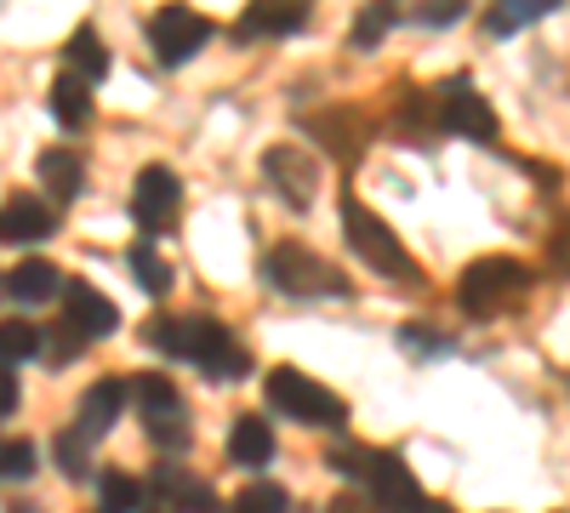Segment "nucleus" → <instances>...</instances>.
Masks as SVG:
<instances>
[{"label":"nucleus","mask_w":570,"mask_h":513,"mask_svg":"<svg viewBox=\"0 0 570 513\" xmlns=\"http://www.w3.org/2000/svg\"><path fill=\"white\" fill-rule=\"evenodd\" d=\"M155 348H166V354H177V359H195L206 377H228V383H240L246 371H252V359H246V348L228 337V325H217V319H206V314H183V319H155Z\"/></svg>","instance_id":"f257e3e1"},{"label":"nucleus","mask_w":570,"mask_h":513,"mask_svg":"<svg viewBox=\"0 0 570 513\" xmlns=\"http://www.w3.org/2000/svg\"><path fill=\"white\" fill-rule=\"evenodd\" d=\"M525 292H531V268L519 257H480V263H468L462 279H456V303L473 319H491V314L513 308Z\"/></svg>","instance_id":"f03ea898"},{"label":"nucleus","mask_w":570,"mask_h":513,"mask_svg":"<svg viewBox=\"0 0 570 513\" xmlns=\"http://www.w3.org/2000/svg\"><path fill=\"white\" fill-rule=\"evenodd\" d=\"M343 235H348L354 257H365V268L400 279V286H416V279H422V268L411 263V251L400 246V235H394V228H389L383 217H376L371 206H360L354 195L343 200Z\"/></svg>","instance_id":"7ed1b4c3"},{"label":"nucleus","mask_w":570,"mask_h":513,"mask_svg":"<svg viewBox=\"0 0 570 513\" xmlns=\"http://www.w3.org/2000/svg\"><path fill=\"white\" fill-rule=\"evenodd\" d=\"M263 394L279 416H292V423H303V428H343L348 423V405L331 388H320L314 377H303L297 365H274Z\"/></svg>","instance_id":"20e7f679"},{"label":"nucleus","mask_w":570,"mask_h":513,"mask_svg":"<svg viewBox=\"0 0 570 513\" xmlns=\"http://www.w3.org/2000/svg\"><path fill=\"white\" fill-rule=\"evenodd\" d=\"M263 279L285 297H348L354 292L343 268H331L320 251H303V246H274L263 257Z\"/></svg>","instance_id":"39448f33"},{"label":"nucleus","mask_w":570,"mask_h":513,"mask_svg":"<svg viewBox=\"0 0 570 513\" xmlns=\"http://www.w3.org/2000/svg\"><path fill=\"white\" fill-rule=\"evenodd\" d=\"M331 462H337V474L365 480L371 496L383 502V507H411V502H422V485L411 480V468H400V462L383 456V451H337Z\"/></svg>","instance_id":"423d86ee"},{"label":"nucleus","mask_w":570,"mask_h":513,"mask_svg":"<svg viewBox=\"0 0 570 513\" xmlns=\"http://www.w3.org/2000/svg\"><path fill=\"white\" fill-rule=\"evenodd\" d=\"M263 177L279 189V200L292 211H308L314 206V189H320V160L303 149V144H274L263 155Z\"/></svg>","instance_id":"0eeeda50"},{"label":"nucleus","mask_w":570,"mask_h":513,"mask_svg":"<svg viewBox=\"0 0 570 513\" xmlns=\"http://www.w3.org/2000/svg\"><path fill=\"white\" fill-rule=\"evenodd\" d=\"M137 405H142V428H149L155 445H166V451L188 445V411H183V399H177V388L166 377H142L137 383Z\"/></svg>","instance_id":"6e6552de"},{"label":"nucleus","mask_w":570,"mask_h":513,"mask_svg":"<svg viewBox=\"0 0 570 513\" xmlns=\"http://www.w3.org/2000/svg\"><path fill=\"white\" fill-rule=\"evenodd\" d=\"M149 40H155L160 63H188L212 40V23L200 12H188V7H160L155 23H149Z\"/></svg>","instance_id":"1a4fd4ad"},{"label":"nucleus","mask_w":570,"mask_h":513,"mask_svg":"<svg viewBox=\"0 0 570 513\" xmlns=\"http://www.w3.org/2000/svg\"><path fill=\"white\" fill-rule=\"evenodd\" d=\"M177 200H183V189H177V177H171L166 166L137 171V189H131V217H137L142 235H166L171 217H177Z\"/></svg>","instance_id":"9d476101"},{"label":"nucleus","mask_w":570,"mask_h":513,"mask_svg":"<svg viewBox=\"0 0 570 513\" xmlns=\"http://www.w3.org/2000/svg\"><path fill=\"white\" fill-rule=\"evenodd\" d=\"M440 126L456 131V137H473V144H497V115L468 80L440 91Z\"/></svg>","instance_id":"9b49d317"},{"label":"nucleus","mask_w":570,"mask_h":513,"mask_svg":"<svg viewBox=\"0 0 570 513\" xmlns=\"http://www.w3.org/2000/svg\"><path fill=\"white\" fill-rule=\"evenodd\" d=\"M314 12V0H252L246 18H240V34L257 40V34H297Z\"/></svg>","instance_id":"f8f14e48"},{"label":"nucleus","mask_w":570,"mask_h":513,"mask_svg":"<svg viewBox=\"0 0 570 513\" xmlns=\"http://www.w3.org/2000/svg\"><path fill=\"white\" fill-rule=\"evenodd\" d=\"M63 308H69L75 337H109L115 325H120V308H115L104 292H91V286H69V292H63Z\"/></svg>","instance_id":"ddd939ff"},{"label":"nucleus","mask_w":570,"mask_h":513,"mask_svg":"<svg viewBox=\"0 0 570 513\" xmlns=\"http://www.w3.org/2000/svg\"><path fill=\"white\" fill-rule=\"evenodd\" d=\"M308 131H314L337 160H354V155L365 149V137H371V126H365L360 115H348V109H325L320 120H308Z\"/></svg>","instance_id":"4468645a"},{"label":"nucleus","mask_w":570,"mask_h":513,"mask_svg":"<svg viewBox=\"0 0 570 513\" xmlns=\"http://www.w3.org/2000/svg\"><path fill=\"white\" fill-rule=\"evenodd\" d=\"M52 228H58V217H52V206H40V200H12V206H0V240L29 246V240H46Z\"/></svg>","instance_id":"2eb2a0df"},{"label":"nucleus","mask_w":570,"mask_h":513,"mask_svg":"<svg viewBox=\"0 0 570 513\" xmlns=\"http://www.w3.org/2000/svg\"><path fill=\"white\" fill-rule=\"evenodd\" d=\"M52 115H58V126L63 131H80V126H91V80L86 75H58V86H52Z\"/></svg>","instance_id":"dca6fc26"},{"label":"nucleus","mask_w":570,"mask_h":513,"mask_svg":"<svg viewBox=\"0 0 570 513\" xmlns=\"http://www.w3.org/2000/svg\"><path fill=\"white\" fill-rule=\"evenodd\" d=\"M7 292H12L18 303H46V297H58V292H63V274H58L52 263L29 257V263H18V268L7 274Z\"/></svg>","instance_id":"f3484780"},{"label":"nucleus","mask_w":570,"mask_h":513,"mask_svg":"<svg viewBox=\"0 0 570 513\" xmlns=\"http://www.w3.org/2000/svg\"><path fill=\"white\" fill-rule=\"evenodd\" d=\"M228 456L240 462V468H263V462H274V434L263 416H240L228 434Z\"/></svg>","instance_id":"a211bd4d"},{"label":"nucleus","mask_w":570,"mask_h":513,"mask_svg":"<svg viewBox=\"0 0 570 513\" xmlns=\"http://www.w3.org/2000/svg\"><path fill=\"white\" fill-rule=\"evenodd\" d=\"M120 405H126V388H120V383H98V388L80 399V434H86V440L109 434L115 416H120Z\"/></svg>","instance_id":"6ab92c4d"},{"label":"nucleus","mask_w":570,"mask_h":513,"mask_svg":"<svg viewBox=\"0 0 570 513\" xmlns=\"http://www.w3.org/2000/svg\"><path fill=\"white\" fill-rule=\"evenodd\" d=\"M548 12H559V0H497V7L485 12V29L491 34H519L525 23H537Z\"/></svg>","instance_id":"aec40b11"},{"label":"nucleus","mask_w":570,"mask_h":513,"mask_svg":"<svg viewBox=\"0 0 570 513\" xmlns=\"http://www.w3.org/2000/svg\"><path fill=\"white\" fill-rule=\"evenodd\" d=\"M35 171H40V182H46V189H52L58 200H75V195H80V155H69V149H46Z\"/></svg>","instance_id":"412c9836"},{"label":"nucleus","mask_w":570,"mask_h":513,"mask_svg":"<svg viewBox=\"0 0 570 513\" xmlns=\"http://www.w3.org/2000/svg\"><path fill=\"white\" fill-rule=\"evenodd\" d=\"M149 491H155L160 502H177V507H183V502H188V507H217V496H212L206 485H195V480H188V474H177V468H160Z\"/></svg>","instance_id":"4be33fe9"},{"label":"nucleus","mask_w":570,"mask_h":513,"mask_svg":"<svg viewBox=\"0 0 570 513\" xmlns=\"http://www.w3.org/2000/svg\"><path fill=\"white\" fill-rule=\"evenodd\" d=\"M69 69L86 75V80H104V75H109V52H104V40L91 34V29H75V40H69Z\"/></svg>","instance_id":"5701e85b"},{"label":"nucleus","mask_w":570,"mask_h":513,"mask_svg":"<svg viewBox=\"0 0 570 513\" xmlns=\"http://www.w3.org/2000/svg\"><path fill=\"white\" fill-rule=\"evenodd\" d=\"M394 18H400V7L394 0H371V7L360 12V23H354V52H365V46H376L389 29H394Z\"/></svg>","instance_id":"b1692460"},{"label":"nucleus","mask_w":570,"mask_h":513,"mask_svg":"<svg viewBox=\"0 0 570 513\" xmlns=\"http://www.w3.org/2000/svg\"><path fill=\"white\" fill-rule=\"evenodd\" d=\"M40 354V332L29 319H0V359L18 365V359H35Z\"/></svg>","instance_id":"393cba45"},{"label":"nucleus","mask_w":570,"mask_h":513,"mask_svg":"<svg viewBox=\"0 0 570 513\" xmlns=\"http://www.w3.org/2000/svg\"><path fill=\"white\" fill-rule=\"evenodd\" d=\"M131 274L142 279V292H155V297L171 286V268L155 257V246H131Z\"/></svg>","instance_id":"a878e982"},{"label":"nucleus","mask_w":570,"mask_h":513,"mask_svg":"<svg viewBox=\"0 0 570 513\" xmlns=\"http://www.w3.org/2000/svg\"><path fill=\"white\" fill-rule=\"evenodd\" d=\"M411 18L428 23V29H445V23H462L468 18V0H416Z\"/></svg>","instance_id":"bb28decb"},{"label":"nucleus","mask_w":570,"mask_h":513,"mask_svg":"<svg viewBox=\"0 0 570 513\" xmlns=\"http://www.w3.org/2000/svg\"><path fill=\"white\" fill-rule=\"evenodd\" d=\"M35 474V445L29 440H0V480H29Z\"/></svg>","instance_id":"cd10ccee"},{"label":"nucleus","mask_w":570,"mask_h":513,"mask_svg":"<svg viewBox=\"0 0 570 513\" xmlns=\"http://www.w3.org/2000/svg\"><path fill=\"white\" fill-rule=\"evenodd\" d=\"M104 507H115V513H126V507H137L142 502V485L131 480V474H104Z\"/></svg>","instance_id":"c85d7f7f"},{"label":"nucleus","mask_w":570,"mask_h":513,"mask_svg":"<svg viewBox=\"0 0 570 513\" xmlns=\"http://www.w3.org/2000/svg\"><path fill=\"white\" fill-rule=\"evenodd\" d=\"M240 507H246V513H263V507H285V491H279V485H252V491H240Z\"/></svg>","instance_id":"c756f323"},{"label":"nucleus","mask_w":570,"mask_h":513,"mask_svg":"<svg viewBox=\"0 0 570 513\" xmlns=\"http://www.w3.org/2000/svg\"><path fill=\"white\" fill-rule=\"evenodd\" d=\"M548 268L570 274V223H559L553 235H548Z\"/></svg>","instance_id":"7c9ffc66"},{"label":"nucleus","mask_w":570,"mask_h":513,"mask_svg":"<svg viewBox=\"0 0 570 513\" xmlns=\"http://www.w3.org/2000/svg\"><path fill=\"white\" fill-rule=\"evenodd\" d=\"M58 462H63V474H69V480H86V462H80V434H63V440H58Z\"/></svg>","instance_id":"2f4dec72"},{"label":"nucleus","mask_w":570,"mask_h":513,"mask_svg":"<svg viewBox=\"0 0 570 513\" xmlns=\"http://www.w3.org/2000/svg\"><path fill=\"white\" fill-rule=\"evenodd\" d=\"M18 405V377L7 371V359H0V411H12Z\"/></svg>","instance_id":"473e14b6"}]
</instances>
